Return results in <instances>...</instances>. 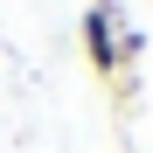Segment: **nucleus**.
Returning <instances> with one entry per match:
<instances>
[{
  "mask_svg": "<svg viewBox=\"0 0 153 153\" xmlns=\"http://www.w3.org/2000/svg\"><path fill=\"white\" fill-rule=\"evenodd\" d=\"M84 56H91V70L105 76V84H118V14H111V0H91L84 7Z\"/></svg>",
  "mask_w": 153,
  "mask_h": 153,
  "instance_id": "1",
  "label": "nucleus"
}]
</instances>
